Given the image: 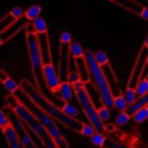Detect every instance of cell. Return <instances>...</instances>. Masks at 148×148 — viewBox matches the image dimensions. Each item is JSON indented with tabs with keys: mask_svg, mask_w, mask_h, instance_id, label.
<instances>
[{
	"mask_svg": "<svg viewBox=\"0 0 148 148\" xmlns=\"http://www.w3.org/2000/svg\"><path fill=\"white\" fill-rule=\"evenodd\" d=\"M19 88L33 101V102H35L42 110H43L52 119L57 121L67 128H69L74 132L80 134L84 122L66 115L62 111L61 108L57 107L53 102H51L49 100V98L46 97V95H43L29 81L26 79H22L19 83Z\"/></svg>",
	"mask_w": 148,
	"mask_h": 148,
	"instance_id": "6da1fadb",
	"label": "cell"
},
{
	"mask_svg": "<svg viewBox=\"0 0 148 148\" xmlns=\"http://www.w3.org/2000/svg\"><path fill=\"white\" fill-rule=\"evenodd\" d=\"M5 101L8 108L15 113V114L22 121L23 123L27 125L33 133L39 138L45 148H56L54 139L49 134L48 130L23 105L18 99L12 94L6 95Z\"/></svg>",
	"mask_w": 148,
	"mask_h": 148,
	"instance_id": "7a4b0ae2",
	"label": "cell"
},
{
	"mask_svg": "<svg viewBox=\"0 0 148 148\" xmlns=\"http://www.w3.org/2000/svg\"><path fill=\"white\" fill-rule=\"evenodd\" d=\"M83 57L88 69L90 79L94 82V85L100 95L101 102L109 109H113L114 95L103 70V68H101L96 62L94 57V52L92 50L86 49Z\"/></svg>",
	"mask_w": 148,
	"mask_h": 148,
	"instance_id": "3957f363",
	"label": "cell"
},
{
	"mask_svg": "<svg viewBox=\"0 0 148 148\" xmlns=\"http://www.w3.org/2000/svg\"><path fill=\"white\" fill-rule=\"evenodd\" d=\"M72 86L76 100L80 104L86 118L89 121V124L95 128L96 133L104 134L106 131V126L98 115L97 108L89 95L85 83L80 81Z\"/></svg>",
	"mask_w": 148,
	"mask_h": 148,
	"instance_id": "277c9868",
	"label": "cell"
},
{
	"mask_svg": "<svg viewBox=\"0 0 148 148\" xmlns=\"http://www.w3.org/2000/svg\"><path fill=\"white\" fill-rule=\"evenodd\" d=\"M26 43H27V49H28V54H29L31 71H32L34 80L36 82V88L43 95H45L44 89H45L46 86H45L43 75H42L43 62H42V55L40 52L36 34L27 33L26 34Z\"/></svg>",
	"mask_w": 148,
	"mask_h": 148,
	"instance_id": "5b68a950",
	"label": "cell"
},
{
	"mask_svg": "<svg viewBox=\"0 0 148 148\" xmlns=\"http://www.w3.org/2000/svg\"><path fill=\"white\" fill-rule=\"evenodd\" d=\"M13 95L43 125V127L48 130V132L49 133L53 139L62 136V132L60 131V129L58 128L55 122V120L52 119L49 114H47L43 110H42L35 102H33V101L23 90L19 88Z\"/></svg>",
	"mask_w": 148,
	"mask_h": 148,
	"instance_id": "8992f818",
	"label": "cell"
},
{
	"mask_svg": "<svg viewBox=\"0 0 148 148\" xmlns=\"http://www.w3.org/2000/svg\"><path fill=\"white\" fill-rule=\"evenodd\" d=\"M8 115L11 121V126L15 129L23 148H37L34 140H32L30 135L28 134L23 123L15 114V113L10 111V112H9Z\"/></svg>",
	"mask_w": 148,
	"mask_h": 148,
	"instance_id": "52a82bcc",
	"label": "cell"
},
{
	"mask_svg": "<svg viewBox=\"0 0 148 148\" xmlns=\"http://www.w3.org/2000/svg\"><path fill=\"white\" fill-rule=\"evenodd\" d=\"M42 75H43V80H44V83H45L47 89L50 91L51 93L56 94L58 91L61 81L52 63L43 64Z\"/></svg>",
	"mask_w": 148,
	"mask_h": 148,
	"instance_id": "ba28073f",
	"label": "cell"
},
{
	"mask_svg": "<svg viewBox=\"0 0 148 148\" xmlns=\"http://www.w3.org/2000/svg\"><path fill=\"white\" fill-rule=\"evenodd\" d=\"M29 19L23 16V17L16 20L10 27H8L3 32L0 34V40L3 42V43L8 42L14 36H16L22 29L26 27V25L29 23Z\"/></svg>",
	"mask_w": 148,
	"mask_h": 148,
	"instance_id": "9c48e42d",
	"label": "cell"
},
{
	"mask_svg": "<svg viewBox=\"0 0 148 148\" xmlns=\"http://www.w3.org/2000/svg\"><path fill=\"white\" fill-rule=\"evenodd\" d=\"M69 44H61L60 48V58H59V78L60 81L65 77L67 79V75L69 74Z\"/></svg>",
	"mask_w": 148,
	"mask_h": 148,
	"instance_id": "30bf717a",
	"label": "cell"
},
{
	"mask_svg": "<svg viewBox=\"0 0 148 148\" xmlns=\"http://www.w3.org/2000/svg\"><path fill=\"white\" fill-rule=\"evenodd\" d=\"M40 52L42 55L43 64L46 63H52L51 59V52H50V46L49 41V35L48 33H41L36 34Z\"/></svg>",
	"mask_w": 148,
	"mask_h": 148,
	"instance_id": "8fae6325",
	"label": "cell"
},
{
	"mask_svg": "<svg viewBox=\"0 0 148 148\" xmlns=\"http://www.w3.org/2000/svg\"><path fill=\"white\" fill-rule=\"evenodd\" d=\"M113 3L139 16L145 7V5L136 0H114Z\"/></svg>",
	"mask_w": 148,
	"mask_h": 148,
	"instance_id": "7c38bea8",
	"label": "cell"
},
{
	"mask_svg": "<svg viewBox=\"0 0 148 148\" xmlns=\"http://www.w3.org/2000/svg\"><path fill=\"white\" fill-rule=\"evenodd\" d=\"M56 94H58L60 100L62 101L64 103L70 102V101L73 98V94H74L73 86L67 81L61 82L58 91Z\"/></svg>",
	"mask_w": 148,
	"mask_h": 148,
	"instance_id": "4fadbf2b",
	"label": "cell"
},
{
	"mask_svg": "<svg viewBox=\"0 0 148 148\" xmlns=\"http://www.w3.org/2000/svg\"><path fill=\"white\" fill-rule=\"evenodd\" d=\"M2 132L4 135L5 140L7 142L9 148H23L17 137V134L12 126L5 128Z\"/></svg>",
	"mask_w": 148,
	"mask_h": 148,
	"instance_id": "5bb4252c",
	"label": "cell"
},
{
	"mask_svg": "<svg viewBox=\"0 0 148 148\" xmlns=\"http://www.w3.org/2000/svg\"><path fill=\"white\" fill-rule=\"evenodd\" d=\"M75 67L77 69V72L79 73V75L81 76V81L84 83L89 82L91 81V79H90V75L88 73V69L86 62L84 60V57L75 59Z\"/></svg>",
	"mask_w": 148,
	"mask_h": 148,
	"instance_id": "9a60e30c",
	"label": "cell"
},
{
	"mask_svg": "<svg viewBox=\"0 0 148 148\" xmlns=\"http://www.w3.org/2000/svg\"><path fill=\"white\" fill-rule=\"evenodd\" d=\"M69 51H70V55L74 57V59L83 57L85 52L82 45L76 40L72 41V42L69 44Z\"/></svg>",
	"mask_w": 148,
	"mask_h": 148,
	"instance_id": "2e32d148",
	"label": "cell"
},
{
	"mask_svg": "<svg viewBox=\"0 0 148 148\" xmlns=\"http://www.w3.org/2000/svg\"><path fill=\"white\" fill-rule=\"evenodd\" d=\"M148 103V93L146 95H144L143 97H141V98H138L136 101H135V102L134 103V104H132L131 106H129L128 107V108H127V113L129 114H131L132 116H133V114L135 113V112H137L140 108H141L143 106H145L146 104H147Z\"/></svg>",
	"mask_w": 148,
	"mask_h": 148,
	"instance_id": "e0dca14e",
	"label": "cell"
},
{
	"mask_svg": "<svg viewBox=\"0 0 148 148\" xmlns=\"http://www.w3.org/2000/svg\"><path fill=\"white\" fill-rule=\"evenodd\" d=\"M128 104L125 99L124 95L121 94L115 95L114 98V108H115L119 112H127L128 108Z\"/></svg>",
	"mask_w": 148,
	"mask_h": 148,
	"instance_id": "ac0fdd59",
	"label": "cell"
},
{
	"mask_svg": "<svg viewBox=\"0 0 148 148\" xmlns=\"http://www.w3.org/2000/svg\"><path fill=\"white\" fill-rule=\"evenodd\" d=\"M133 120L136 123H142L148 119V103L135 112L133 116Z\"/></svg>",
	"mask_w": 148,
	"mask_h": 148,
	"instance_id": "d6986e66",
	"label": "cell"
},
{
	"mask_svg": "<svg viewBox=\"0 0 148 148\" xmlns=\"http://www.w3.org/2000/svg\"><path fill=\"white\" fill-rule=\"evenodd\" d=\"M32 24L35 28L36 34L41 33H48V25L45 20L42 16H37L34 20H32Z\"/></svg>",
	"mask_w": 148,
	"mask_h": 148,
	"instance_id": "ffe728a7",
	"label": "cell"
},
{
	"mask_svg": "<svg viewBox=\"0 0 148 148\" xmlns=\"http://www.w3.org/2000/svg\"><path fill=\"white\" fill-rule=\"evenodd\" d=\"M62 111L68 116L75 119L79 115V111L78 108L71 102H65L62 107L61 108Z\"/></svg>",
	"mask_w": 148,
	"mask_h": 148,
	"instance_id": "44dd1931",
	"label": "cell"
},
{
	"mask_svg": "<svg viewBox=\"0 0 148 148\" xmlns=\"http://www.w3.org/2000/svg\"><path fill=\"white\" fill-rule=\"evenodd\" d=\"M41 12H42V7L39 4H33L25 10L24 16L29 21H32L35 18H36L37 16H39Z\"/></svg>",
	"mask_w": 148,
	"mask_h": 148,
	"instance_id": "7402d4cb",
	"label": "cell"
},
{
	"mask_svg": "<svg viewBox=\"0 0 148 148\" xmlns=\"http://www.w3.org/2000/svg\"><path fill=\"white\" fill-rule=\"evenodd\" d=\"M94 57H95L96 62L101 68H103L110 63L107 54L103 50H96L95 52H94Z\"/></svg>",
	"mask_w": 148,
	"mask_h": 148,
	"instance_id": "603a6c76",
	"label": "cell"
},
{
	"mask_svg": "<svg viewBox=\"0 0 148 148\" xmlns=\"http://www.w3.org/2000/svg\"><path fill=\"white\" fill-rule=\"evenodd\" d=\"M135 92L136 95L139 98L143 97L148 93V79L147 78H143L142 80L140 81V82L137 84L135 88Z\"/></svg>",
	"mask_w": 148,
	"mask_h": 148,
	"instance_id": "cb8c5ba5",
	"label": "cell"
},
{
	"mask_svg": "<svg viewBox=\"0 0 148 148\" xmlns=\"http://www.w3.org/2000/svg\"><path fill=\"white\" fill-rule=\"evenodd\" d=\"M131 119H132V115L129 114L127 112H120L115 117L114 122H115V125L121 127L128 123Z\"/></svg>",
	"mask_w": 148,
	"mask_h": 148,
	"instance_id": "d4e9b609",
	"label": "cell"
},
{
	"mask_svg": "<svg viewBox=\"0 0 148 148\" xmlns=\"http://www.w3.org/2000/svg\"><path fill=\"white\" fill-rule=\"evenodd\" d=\"M16 21V19L9 13H7L3 18L0 19V34L2 32H3L8 27H10L14 22Z\"/></svg>",
	"mask_w": 148,
	"mask_h": 148,
	"instance_id": "484cf974",
	"label": "cell"
},
{
	"mask_svg": "<svg viewBox=\"0 0 148 148\" xmlns=\"http://www.w3.org/2000/svg\"><path fill=\"white\" fill-rule=\"evenodd\" d=\"M106 136L103 134H98L96 133L95 135H93L90 139V141L91 143L97 147L103 148L104 147V144H105V141H106Z\"/></svg>",
	"mask_w": 148,
	"mask_h": 148,
	"instance_id": "4316f807",
	"label": "cell"
},
{
	"mask_svg": "<svg viewBox=\"0 0 148 148\" xmlns=\"http://www.w3.org/2000/svg\"><path fill=\"white\" fill-rule=\"evenodd\" d=\"M3 87L6 88V90L9 91L10 94H14L16 90H18L20 88H19V84H17L13 79H11L10 77L6 80L3 83Z\"/></svg>",
	"mask_w": 148,
	"mask_h": 148,
	"instance_id": "83f0119b",
	"label": "cell"
},
{
	"mask_svg": "<svg viewBox=\"0 0 148 148\" xmlns=\"http://www.w3.org/2000/svg\"><path fill=\"white\" fill-rule=\"evenodd\" d=\"M97 113H98V115L100 117V119L103 121V122H108L109 120H110V111H109V108L106 106H102L100 108H97Z\"/></svg>",
	"mask_w": 148,
	"mask_h": 148,
	"instance_id": "f1b7e54d",
	"label": "cell"
},
{
	"mask_svg": "<svg viewBox=\"0 0 148 148\" xmlns=\"http://www.w3.org/2000/svg\"><path fill=\"white\" fill-rule=\"evenodd\" d=\"M11 126V121L8 114H6L1 108H0V129L3 131L5 128Z\"/></svg>",
	"mask_w": 148,
	"mask_h": 148,
	"instance_id": "f546056e",
	"label": "cell"
},
{
	"mask_svg": "<svg viewBox=\"0 0 148 148\" xmlns=\"http://www.w3.org/2000/svg\"><path fill=\"white\" fill-rule=\"evenodd\" d=\"M96 134L95 128L90 125V124H87V123H83L82 128L80 132V134L85 136V137H89L91 138L93 135H95Z\"/></svg>",
	"mask_w": 148,
	"mask_h": 148,
	"instance_id": "4dcf8cb0",
	"label": "cell"
},
{
	"mask_svg": "<svg viewBox=\"0 0 148 148\" xmlns=\"http://www.w3.org/2000/svg\"><path fill=\"white\" fill-rule=\"evenodd\" d=\"M72 39H73L72 34L69 31H63L59 36L61 44H70L73 41Z\"/></svg>",
	"mask_w": 148,
	"mask_h": 148,
	"instance_id": "1f68e13d",
	"label": "cell"
},
{
	"mask_svg": "<svg viewBox=\"0 0 148 148\" xmlns=\"http://www.w3.org/2000/svg\"><path fill=\"white\" fill-rule=\"evenodd\" d=\"M81 81V76L77 71H69L67 75V82H69L71 85Z\"/></svg>",
	"mask_w": 148,
	"mask_h": 148,
	"instance_id": "d6a6232c",
	"label": "cell"
},
{
	"mask_svg": "<svg viewBox=\"0 0 148 148\" xmlns=\"http://www.w3.org/2000/svg\"><path fill=\"white\" fill-rule=\"evenodd\" d=\"M24 10L22 7H19V6H16V7H14L10 11V14L16 19H19L21 17H23L24 16Z\"/></svg>",
	"mask_w": 148,
	"mask_h": 148,
	"instance_id": "836d02e7",
	"label": "cell"
},
{
	"mask_svg": "<svg viewBox=\"0 0 148 148\" xmlns=\"http://www.w3.org/2000/svg\"><path fill=\"white\" fill-rule=\"evenodd\" d=\"M103 148H130L123 144H121V143H118V142H115V141H113L111 140H108V139H106V141H105V144H104V147Z\"/></svg>",
	"mask_w": 148,
	"mask_h": 148,
	"instance_id": "e575fe53",
	"label": "cell"
},
{
	"mask_svg": "<svg viewBox=\"0 0 148 148\" xmlns=\"http://www.w3.org/2000/svg\"><path fill=\"white\" fill-rule=\"evenodd\" d=\"M54 141H55V144H56V147L58 148H69V145L67 141V140L63 137V136H61L59 138H56L54 139Z\"/></svg>",
	"mask_w": 148,
	"mask_h": 148,
	"instance_id": "d590c367",
	"label": "cell"
},
{
	"mask_svg": "<svg viewBox=\"0 0 148 148\" xmlns=\"http://www.w3.org/2000/svg\"><path fill=\"white\" fill-rule=\"evenodd\" d=\"M10 78L9 75L3 69H0V82L3 84L6 80H8Z\"/></svg>",
	"mask_w": 148,
	"mask_h": 148,
	"instance_id": "8d00e7d4",
	"label": "cell"
},
{
	"mask_svg": "<svg viewBox=\"0 0 148 148\" xmlns=\"http://www.w3.org/2000/svg\"><path fill=\"white\" fill-rule=\"evenodd\" d=\"M140 17H141L143 20L145 21H148V8L147 6H145L140 15Z\"/></svg>",
	"mask_w": 148,
	"mask_h": 148,
	"instance_id": "74e56055",
	"label": "cell"
},
{
	"mask_svg": "<svg viewBox=\"0 0 148 148\" xmlns=\"http://www.w3.org/2000/svg\"><path fill=\"white\" fill-rule=\"evenodd\" d=\"M27 33H34V34H36V30H35V28H34V26L32 24V23H28L26 25V34Z\"/></svg>",
	"mask_w": 148,
	"mask_h": 148,
	"instance_id": "f35d334b",
	"label": "cell"
},
{
	"mask_svg": "<svg viewBox=\"0 0 148 148\" xmlns=\"http://www.w3.org/2000/svg\"><path fill=\"white\" fill-rule=\"evenodd\" d=\"M148 69V54L147 56V57H146V60H145V69ZM148 77V73L147 74V75L144 77V78H147Z\"/></svg>",
	"mask_w": 148,
	"mask_h": 148,
	"instance_id": "ab89813d",
	"label": "cell"
},
{
	"mask_svg": "<svg viewBox=\"0 0 148 148\" xmlns=\"http://www.w3.org/2000/svg\"><path fill=\"white\" fill-rule=\"evenodd\" d=\"M143 46H144V47H145L146 49H148V34L147 35L146 38H145V41H144Z\"/></svg>",
	"mask_w": 148,
	"mask_h": 148,
	"instance_id": "60d3db41",
	"label": "cell"
},
{
	"mask_svg": "<svg viewBox=\"0 0 148 148\" xmlns=\"http://www.w3.org/2000/svg\"><path fill=\"white\" fill-rule=\"evenodd\" d=\"M107 1H108V2H110V3H114V0H107Z\"/></svg>",
	"mask_w": 148,
	"mask_h": 148,
	"instance_id": "b9f144b4",
	"label": "cell"
},
{
	"mask_svg": "<svg viewBox=\"0 0 148 148\" xmlns=\"http://www.w3.org/2000/svg\"><path fill=\"white\" fill-rule=\"evenodd\" d=\"M3 44V42H2V41L0 40V47H1V46H2Z\"/></svg>",
	"mask_w": 148,
	"mask_h": 148,
	"instance_id": "7bdbcfd3",
	"label": "cell"
},
{
	"mask_svg": "<svg viewBox=\"0 0 148 148\" xmlns=\"http://www.w3.org/2000/svg\"><path fill=\"white\" fill-rule=\"evenodd\" d=\"M56 148H58V147H56Z\"/></svg>",
	"mask_w": 148,
	"mask_h": 148,
	"instance_id": "ee69618b",
	"label": "cell"
}]
</instances>
